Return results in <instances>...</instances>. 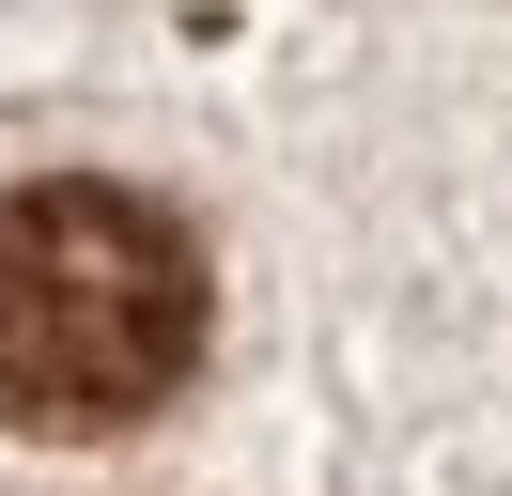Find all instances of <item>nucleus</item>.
Returning a JSON list of instances; mask_svg holds the SVG:
<instances>
[{"instance_id": "f257e3e1", "label": "nucleus", "mask_w": 512, "mask_h": 496, "mask_svg": "<svg viewBox=\"0 0 512 496\" xmlns=\"http://www.w3.org/2000/svg\"><path fill=\"white\" fill-rule=\"evenodd\" d=\"M202 372V248L140 186H16L0 202V419L125 434Z\"/></svg>"}]
</instances>
